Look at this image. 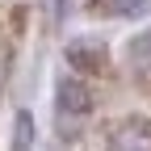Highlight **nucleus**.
<instances>
[{
	"label": "nucleus",
	"mask_w": 151,
	"mask_h": 151,
	"mask_svg": "<svg viewBox=\"0 0 151 151\" xmlns=\"http://www.w3.org/2000/svg\"><path fill=\"white\" fill-rule=\"evenodd\" d=\"M109 151H151V122L126 118V122L109 134Z\"/></svg>",
	"instance_id": "obj_1"
},
{
	"label": "nucleus",
	"mask_w": 151,
	"mask_h": 151,
	"mask_svg": "<svg viewBox=\"0 0 151 151\" xmlns=\"http://www.w3.org/2000/svg\"><path fill=\"white\" fill-rule=\"evenodd\" d=\"M59 109L63 113H88L92 109V97L80 80H59Z\"/></svg>",
	"instance_id": "obj_2"
},
{
	"label": "nucleus",
	"mask_w": 151,
	"mask_h": 151,
	"mask_svg": "<svg viewBox=\"0 0 151 151\" xmlns=\"http://www.w3.org/2000/svg\"><path fill=\"white\" fill-rule=\"evenodd\" d=\"M97 9L109 17H139L151 9V0H97Z\"/></svg>",
	"instance_id": "obj_3"
}]
</instances>
